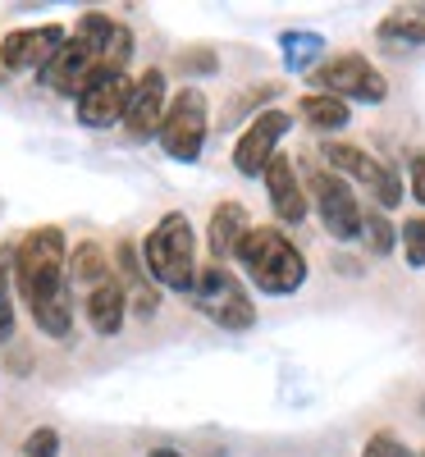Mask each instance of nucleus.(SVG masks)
Here are the masks:
<instances>
[{"mask_svg": "<svg viewBox=\"0 0 425 457\" xmlns=\"http://www.w3.org/2000/svg\"><path fill=\"white\" fill-rule=\"evenodd\" d=\"M234 261L247 275V284L265 297H288L306 284V256L279 224H252Z\"/></svg>", "mask_w": 425, "mask_h": 457, "instance_id": "3", "label": "nucleus"}, {"mask_svg": "<svg viewBox=\"0 0 425 457\" xmlns=\"http://www.w3.org/2000/svg\"><path fill=\"white\" fill-rule=\"evenodd\" d=\"M398 238H403V256H407V265H412V270H425V211L412 215V220H403Z\"/></svg>", "mask_w": 425, "mask_h": 457, "instance_id": "23", "label": "nucleus"}, {"mask_svg": "<svg viewBox=\"0 0 425 457\" xmlns=\"http://www.w3.org/2000/svg\"><path fill=\"white\" fill-rule=\"evenodd\" d=\"M421 457H425V448H421Z\"/></svg>", "mask_w": 425, "mask_h": 457, "instance_id": "30", "label": "nucleus"}, {"mask_svg": "<svg viewBox=\"0 0 425 457\" xmlns=\"http://www.w3.org/2000/svg\"><path fill=\"white\" fill-rule=\"evenodd\" d=\"M206 133H211V101L202 87H179L170 96V110H165V124L156 133L161 151L170 161H183L192 165L202 156V146H206Z\"/></svg>", "mask_w": 425, "mask_h": 457, "instance_id": "8", "label": "nucleus"}, {"mask_svg": "<svg viewBox=\"0 0 425 457\" xmlns=\"http://www.w3.org/2000/svg\"><path fill=\"white\" fill-rule=\"evenodd\" d=\"M306 193H312V206L321 215V228L334 243H357L362 228H366V206L353 193V183L343 174H334L329 165H316L306 174Z\"/></svg>", "mask_w": 425, "mask_h": 457, "instance_id": "7", "label": "nucleus"}, {"mask_svg": "<svg viewBox=\"0 0 425 457\" xmlns=\"http://www.w3.org/2000/svg\"><path fill=\"white\" fill-rule=\"evenodd\" d=\"M261 183H265L270 211H275V220H279V224L297 228L306 215H312V193H306V183H302V174H297L293 156H275Z\"/></svg>", "mask_w": 425, "mask_h": 457, "instance_id": "13", "label": "nucleus"}, {"mask_svg": "<svg viewBox=\"0 0 425 457\" xmlns=\"http://www.w3.org/2000/svg\"><path fill=\"white\" fill-rule=\"evenodd\" d=\"M362 457H421V453H412L394 430H375V435L362 444Z\"/></svg>", "mask_w": 425, "mask_h": 457, "instance_id": "24", "label": "nucleus"}, {"mask_svg": "<svg viewBox=\"0 0 425 457\" xmlns=\"http://www.w3.org/2000/svg\"><path fill=\"white\" fill-rule=\"evenodd\" d=\"M288 129H293V114L256 110L247 120V129L238 133V142H234V170L243 179H265V170H270V161L279 156V142H284Z\"/></svg>", "mask_w": 425, "mask_h": 457, "instance_id": "10", "label": "nucleus"}, {"mask_svg": "<svg viewBox=\"0 0 425 457\" xmlns=\"http://www.w3.org/2000/svg\"><path fill=\"white\" fill-rule=\"evenodd\" d=\"M69 238L60 224H37L14 243V288L32 325L46 338L73 334V279H69Z\"/></svg>", "mask_w": 425, "mask_h": 457, "instance_id": "1", "label": "nucleus"}, {"mask_svg": "<svg viewBox=\"0 0 425 457\" xmlns=\"http://www.w3.org/2000/svg\"><path fill=\"white\" fill-rule=\"evenodd\" d=\"M247 234H252L247 206L243 202H220L211 211V220H206V252H211V261L229 265V261L238 256V247H243Z\"/></svg>", "mask_w": 425, "mask_h": 457, "instance_id": "15", "label": "nucleus"}, {"mask_svg": "<svg viewBox=\"0 0 425 457\" xmlns=\"http://www.w3.org/2000/svg\"><path fill=\"white\" fill-rule=\"evenodd\" d=\"M142 265L156 288L170 293H192L197 284V234H192V220L183 211H165L156 224L146 228L142 238Z\"/></svg>", "mask_w": 425, "mask_h": 457, "instance_id": "4", "label": "nucleus"}, {"mask_svg": "<svg viewBox=\"0 0 425 457\" xmlns=\"http://www.w3.org/2000/svg\"><path fill=\"white\" fill-rule=\"evenodd\" d=\"M321 161H325L334 174H343L347 183H362L366 193L375 197V211L403 206V179H398V170H389L384 161H375L366 146H357V142H325V146H321Z\"/></svg>", "mask_w": 425, "mask_h": 457, "instance_id": "9", "label": "nucleus"}, {"mask_svg": "<svg viewBox=\"0 0 425 457\" xmlns=\"http://www.w3.org/2000/svg\"><path fill=\"white\" fill-rule=\"evenodd\" d=\"M146 457H183V453H179V448H151Z\"/></svg>", "mask_w": 425, "mask_h": 457, "instance_id": "28", "label": "nucleus"}, {"mask_svg": "<svg viewBox=\"0 0 425 457\" xmlns=\"http://www.w3.org/2000/svg\"><path fill=\"white\" fill-rule=\"evenodd\" d=\"M14 247H0V343H10L19 329V307H14Z\"/></svg>", "mask_w": 425, "mask_h": 457, "instance_id": "21", "label": "nucleus"}, {"mask_svg": "<svg viewBox=\"0 0 425 457\" xmlns=\"http://www.w3.org/2000/svg\"><path fill=\"white\" fill-rule=\"evenodd\" d=\"M165 110H170V87H165V69L151 64L138 87H133V101H129V114H124V133L133 142H146L156 137L161 124H165Z\"/></svg>", "mask_w": 425, "mask_h": 457, "instance_id": "12", "label": "nucleus"}, {"mask_svg": "<svg viewBox=\"0 0 425 457\" xmlns=\"http://www.w3.org/2000/svg\"><path fill=\"white\" fill-rule=\"evenodd\" d=\"M64 42H69V28L64 23L14 28V32L0 37V69H5V73H42Z\"/></svg>", "mask_w": 425, "mask_h": 457, "instance_id": "11", "label": "nucleus"}, {"mask_svg": "<svg viewBox=\"0 0 425 457\" xmlns=\"http://www.w3.org/2000/svg\"><path fill=\"white\" fill-rule=\"evenodd\" d=\"M421 416H425V398H421Z\"/></svg>", "mask_w": 425, "mask_h": 457, "instance_id": "29", "label": "nucleus"}, {"mask_svg": "<svg viewBox=\"0 0 425 457\" xmlns=\"http://www.w3.org/2000/svg\"><path fill=\"white\" fill-rule=\"evenodd\" d=\"M279 46H284V64H288L293 73H312V69L321 64L325 37H321V32H284Z\"/></svg>", "mask_w": 425, "mask_h": 457, "instance_id": "20", "label": "nucleus"}, {"mask_svg": "<svg viewBox=\"0 0 425 457\" xmlns=\"http://www.w3.org/2000/svg\"><path fill=\"white\" fill-rule=\"evenodd\" d=\"M362 243L371 256H389L394 243H398V228L389 224V215L384 211H366V228H362Z\"/></svg>", "mask_w": 425, "mask_h": 457, "instance_id": "22", "label": "nucleus"}, {"mask_svg": "<svg viewBox=\"0 0 425 457\" xmlns=\"http://www.w3.org/2000/svg\"><path fill=\"white\" fill-rule=\"evenodd\" d=\"M133 87H138V79H129V73H120V79H105V83L88 87L79 101H73V110H79V124H83V129L124 124L129 101H133Z\"/></svg>", "mask_w": 425, "mask_h": 457, "instance_id": "14", "label": "nucleus"}, {"mask_svg": "<svg viewBox=\"0 0 425 457\" xmlns=\"http://www.w3.org/2000/svg\"><path fill=\"white\" fill-rule=\"evenodd\" d=\"M192 307H197L211 325L229 329V334H247L256 325V302L247 293V284L220 261H206L197 270V284H192Z\"/></svg>", "mask_w": 425, "mask_h": 457, "instance_id": "5", "label": "nucleus"}, {"mask_svg": "<svg viewBox=\"0 0 425 457\" xmlns=\"http://www.w3.org/2000/svg\"><path fill=\"white\" fill-rule=\"evenodd\" d=\"M19 453H23V457H60V430H55V426L28 430V439H23Z\"/></svg>", "mask_w": 425, "mask_h": 457, "instance_id": "25", "label": "nucleus"}, {"mask_svg": "<svg viewBox=\"0 0 425 457\" xmlns=\"http://www.w3.org/2000/svg\"><path fill=\"white\" fill-rule=\"evenodd\" d=\"M69 279L73 284H88V293L105 279H114V256L96 243V238H83V243H73L69 252Z\"/></svg>", "mask_w": 425, "mask_h": 457, "instance_id": "18", "label": "nucleus"}, {"mask_svg": "<svg viewBox=\"0 0 425 457\" xmlns=\"http://www.w3.org/2000/svg\"><path fill=\"white\" fill-rule=\"evenodd\" d=\"M83 316H88V329H92L96 338H114V334L124 329V320L133 316L124 284H120V279L96 284V288L88 293V302H83Z\"/></svg>", "mask_w": 425, "mask_h": 457, "instance_id": "16", "label": "nucleus"}, {"mask_svg": "<svg viewBox=\"0 0 425 457\" xmlns=\"http://www.w3.org/2000/svg\"><path fill=\"white\" fill-rule=\"evenodd\" d=\"M312 92H325V96H338V101H362V105H379L389 101V79L362 55V51H338V55H325L312 73H306Z\"/></svg>", "mask_w": 425, "mask_h": 457, "instance_id": "6", "label": "nucleus"}, {"mask_svg": "<svg viewBox=\"0 0 425 457\" xmlns=\"http://www.w3.org/2000/svg\"><path fill=\"white\" fill-rule=\"evenodd\" d=\"M183 73H215L220 69V55H211V51H179V60H174Z\"/></svg>", "mask_w": 425, "mask_h": 457, "instance_id": "26", "label": "nucleus"}, {"mask_svg": "<svg viewBox=\"0 0 425 457\" xmlns=\"http://www.w3.org/2000/svg\"><path fill=\"white\" fill-rule=\"evenodd\" d=\"M379 37L384 42H407V46H425V5H398L379 19Z\"/></svg>", "mask_w": 425, "mask_h": 457, "instance_id": "19", "label": "nucleus"}, {"mask_svg": "<svg viewBox=\"0 0 425 457\" xmlns=\"http://www.w3.org/2000/svg\"><path fill=\"white\" fill-rule=\"evenodd\" d=\"M297 114H302V124L316 129V133H343L353 124V105L338 101V96H325V92L297 96Z\"/></svg>", "mask_w": 425, "mask_h": 457, "instance_id": "17", "label": "nucleus"}, {"mask_svg": "<svg viewBox=\"0 0 425 457\" xmlns=\"http://www.w3.org/2000/svg\"><path fill=\"white\" fill-rule=\"evenodd\" d=\"M114 32H120V23H114L105 10H83V19L73 23V32H69V42L55 51V60L42 73H37L42 87H51L55 96L79 101L92 87L96 69H101V60H105V51L114 42Z\"/></svg>", "mask_w": 425, "mask_h": 457, "instance_id": "2", "label": "nucleus"}, {"mask_svg": "<svg viewBox=\"0 0 425 457\" xmlns=\"http://www.w3.org/2000/svg\"><path fill=\"white\" fill-rule=\"evenodd\" d=\"M407 187H412V202L425 206V151H416L407 161Z\"/></svg>", "mask_w": 425, "mask_h": 457, "instance_id": "27", "label": "nucleus"}]
</instances>
